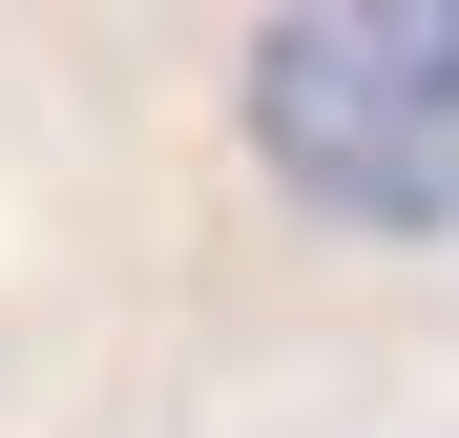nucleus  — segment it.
Wrapping results in <instances>:
<instances>
[{"instance_id":"nucleus-1","label":"nucleus","mask_w":459,"mask_h":438,"mask_svg":"<svg viewBox=\"0 0 459 438\" xmlns=\"http://www.w3.org/2000/svg\"><path fill=\"white\" fill-rule=\"evenodd\" d=\"M230 125L314 230H459V0H272Z\"/></svg>"}]
</instances>
